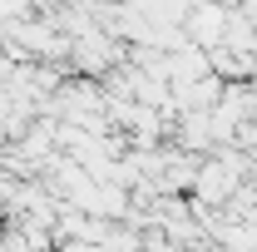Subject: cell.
Here are the masks:
<instances>
[{
	"mask_svg": "<svg viewBox=\"0 0 257 252\" xmlns=\"http://www.w3.org/2000/svg\"><path fill=\"white\" fill-rule=\"evenodd\" d=\"M64 252H104L99 242H64Z\"/></svg>",
	"mask_w": 257,
	"mask_h": 252,
	"instance_id": "cell-1",
	"label": "cell"
}]
</instances>
